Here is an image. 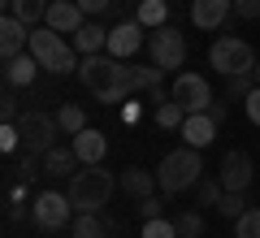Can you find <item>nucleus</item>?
<instances>
[{"instance_id":"58836bf2","label":"nucleus","mask_w":260,"mask_h":238,"mask_svg":"<svg viewBox=\"0 0 260 238\" xmlns=\"http://www.w3.org/2000/svg\"><path fill=\"white\" fill-rule=\"evenodd\" d=\"M256 83H260V61H256Z\"/></svg>"},{"instance_id":"dca6fc26","label":"nucleus","mask_w":260,"mask_h":238,"mask_svg":"<svg viewBox=\"0 0 260 238\" xmlns=\"http://www.w3.org/2000/svg\"><path fill=\"white\" fill-rule=\"evenodd\" d=\"M217 130H221V126H217L208 113H191V117L182 121V143H186V147H200V152H204V147L217 139Z\"/></svg>"},{"instance_id":"ddd939ff","label":"nucleus","mask_w":260,"mask_h":238,"mask_svg":"<svg viewBox=\"0 0 260 238\" xmlns=\"http://www.w3.org/2000/svg\"><path fill=\"white\" fill-rule=\"evenodd\" d=\"M234 13V0H191V22L200 30H221Z\"/></svg>"},{"instance_id":"72a5a7b5","label":"nucleus","mask_w":260,"mask_h":238,"mask_svg":"<svg viewBox=\"0 0 260 238\" xmlns=\"http://www.w3.org/2000/svg\"><path fill=\"white\" fill-rule=\"evenodd\" d=\"M139 217H143V221L165 217V199H160V195H148V199H139Z\"/></svg>"},{"instance_id":"9d476101","label":"nucleus","mask_w":260,"mask_h":238,"mask_svg":"<svg viewBox=\"0 0 260 238\" xmlns=\"http://www.w3.org/2000/svg\"><path fill=\"white\" fill-rule=\"evenodd\" d=\"M148 26H143L139 18H130V22H117V26L109 30V56H117V61H130V56L139 52L143 44H148Z\"/></svg>"},{"instance_id":"393cba45","label":"nucleus","mask_w":260,"mask_h":238,"mask_svg":"<svg viewBox=\"0 0 260 238\" xmlns=\"http://www.w3.org/2000/svg\"><path fill=\"white\" fill-rule=\"evenodd\" d=\"M256 87H260L256 74H230V78H225V100H230V104H234V100H247Z\"/></svg>"},{"instance_id":"39448f33","label":"nucleus","mask_w":260,"mask_h":238,"mask_svg":"<svg viewBox=\"0 0 260 238\" xmlns=\"http://www.w3.org/2000/svg\"><path fill=\"white\" fill-rule=\"evenodd\" d=\"M208 61H213V70L221 74V78H230V74H256V61H260V56L251 52L247 39L217 35L213 48H208Z\"/></svg>"},{"instance_id":"473e14b6","label":"nucleus","mask_w":260,"mask_h":238,"mask_svg":"<svg viewBox=\"0 0 260 238\" xmlns=\"http://www.w3.org/2000/svg\"><path fill=\"white\" fill-rule=\"evenodd\" d=\"M0 117H5V121H18V117H22L18 87H5V95H0Z\"/></svg>"},{"instance_id":"c85d7f7f","label":"nucleus","mask_w":260,"mask_h":238,"mask_svg":"<svg viewBox=\"0 0 260 238\" xmlns=\"http://www.w3.org/2000/svg\"><path fill=\"white\" fill-rule=\"evenodd\" d=\"M160 78H165L160 65H135V91H156Z\"/></svg>"},{"instance_id":"4be33fe9","label":"nucleus","mask_w":260,"mask_h":238,"mask_svg":"<svg viewBox=\"0 0 260 238\" xmlns=\"http://www.w3.org/2000/svg\"><path fill=\"white\" fill-rule=\"evenodd\" d=\"M135 18H139L148 30H156V26H169V0H139Z\"/></svg>"},{"instance_id":"0eeeda50","label":"nucleus","mask_w":260,"mask_h":238,"mask_svg":"<svg viewBox=\"0 0 260 238\" xmlns=\"http://www.w3.org/2000/svg\"><path fill=\"white\" fill-rule=\"evenodd\" d=\"M30 217H35L39 229H65L74 225V199L61 191H39L35 203H30Z\"/></svg>"},{"instance_id":"c9c22d12","label":"nucleus","mask_w":260,"mask_h":238,"mask_svg":"<svg viewBox=\"0 0 260 238\" xmlns=\"http://www.w3.org/2000/svg\"><path fill=\"white\" fill-rule=\"evenodd\" d=\"M78 5H83V13H87V18H100V13H109L113 5H117V0H78Z\"/></svg>"},{"instance_id":"a878e982","label":"nucleus","mask_w":260,"mask_h":238,"mask_svg":"<svg viewBox=\"0 0 260 238\" xmlns=\"http://www.w3.org/2000/svg\"><path fill=\"white\" fill-rule=\"evenodd\" d=\"M56 126H61L65 134H78V130H87V113L78 109V104H61V109H56Z\"/></svg>"},{"instance_id":"4468645a","label":"nucleus","mask_w":260,"mask_h":238,"mask_svg":"<svg viewBox=\"0 0 260 238\" xmlns=\"http://www.w3.org/2000/svg\"><path fill=\"white\" fill-rule=\"evenodd\" d=\"M30 44V26L26 22H18L13 13H5V22H0V56L5 61H13V56H22Z\"/></svg>"},{"instance_id":"1a4fd4ad","label":"nucleus","mask_w":260,"mask_h":238,"mask_svg":"<svg viewBox=\"0 0 260 238\" xmlns=\"http://www.w3.org/2000/svg\"><path fill=\"white\" fill-rule=\"evenodd\" d=\"M169 100H178L186 109V117H191V113H204L208 104H213V87H208V78H200V74H178Z\"/></svg>"},{"instance_id":"423d86ee","label":"nucleus","mask_w":260,"mask_h":238,"mask_svg":"<svg viewBox=\"0 0 260 238\" xmlns=\"http://www.w3.org/2000/svg\"><path fill=\"white\" fill-rule=\"evenodd\" d=\"M18 134H22V147L26 152H35V156H48L56 147V113H39V109H30V113H22L18 121Z\"/></svg>"},{"instance_id":"f704fd0d","label":"nucleus","mask_w":260,"mask_h":238,"mask_svg":"<svg viewBox=\"0 0 260 238\" xmlns=\"http://www.w3.org/2000/svg\"><path fill=\"white\" fill-rule=\"evenodd\" d=\"M234 18L256 22V18H260V0H234Z\"/></svg>"},{"instance_id":"7c9ffc66","label":"nucleus","mask_w":260,"mask_h":238,"mask_svg":"<svg viewBox=\"0 0 260 238\" xmlns=\"http://www.w3.org/2000/svg\"><path fill=\"white\" fill-rule=\"evenodd\" d=\"M234 238H260V208H247L234 221Z\"/></svg>"},{"instance_id":"f03ea898","label":"nucleus","mask_w":260,"mask_h":238,"mask_svg":"<svg viewBox=\"0 0 260 238\" xmlns=\"http://www.w3.org/2000/svg\"><path fill=\"white\" fill-rule=\"evenodd\" d=\"M117 186H121V182H117L104 165H83L74 178H70V191H65V195L74 199L78 212H100L104 203L113 199V191H117Z\"/></svg>"},{"instance_id":"20e7f679","label":"nucleus","mask_w":260,"mask_h":238,"mask_svg":"<svg viewBox=\"0 0 260 238\" xmlns=\"http://www.w3.org/2000/svg\"><path fill=\"white\" fill-rule=\"evenodd\" d=\"M30 52H35V61L44 65L48 74H56V78H65V74H78V56H74V44H65L61 35H56L52 26H30Z\"/></svg>"},{"instance_id":"2f4dec72","label":"nucleus","mask_w":260,"mask_h":238,"mask_svg":"<svg viewBox=\"0 0 260 238\" xmlns=\"http://www.w3.org/2000/svg\"><path fill=\"white\" fill-rule=\"evenodd\" d=\"M139 238H178V225H174V221H165V217L143 221V234Z\"/></svg>"},{"instance_id":"bb28decb","label":"nucleus","mask_w":260,"mask_h":238,"mask_svg":"<svg viewBox=\"0 0 260 238\" xmlns=\"http://www.w3.org/2000/svg\"><path fill=\"white\" fill-rule=\"evenodd\" d=\"M221 195H225L221 178H200V195H195V208H217V203H221Z\"/></svg>"},{"instance_id":"aec40b11","label":"nucleus","mask_w":260,"mask_h":238,"mask_svg":"<svg viewBox=\"0 0 260 238\" xmlns=\"http://www.w3.org/2000/svg\"><path fill=\"white\" fill-rule=\"evenodd\" d=\"M78 165H83V160H78L74 143H70V147H52V152L44 156V174H52V178H61V174L74 178V174H78Z\"/></svg>"},{"instance_id":"f3484780","label":"nucleus","mask_w":260,"mask_h":238,"mask_svg":"<svg viewBox=\"0 0 260 238\" xmlns=\"http://www.w3.org/2000/svg\"><path fill=\"white\" fill-rule=\"evenodd\" d=\"M74 152H78V160L83 165H104V156H109V139L100 134V130H78L74 134Z\"/></svg>"},{"instance_id":"9b49d317","label":"nucleus","mask_w":260,"mask_h":238,"mask_svg":"<svg viewBox=\"0 0 260 238\" xmlns=\"http://www.w3.org/2000/svg\"><path fill=\"white\" fill-rule=\"evenodd\" d=\"M251 174H256V169H251V156L243 152V147H234V152L221 156V174H217V178H221L225 191H247Z\"/></svg>"},{"instance_id":"f8f14e48","label":"nucleus","mask_w":260,"mask_h":238,"mask_svg":"<svg viewBox=\"0 0 260 238\" xmlns=\"http://www.w3.org/2000/svg\"><path fill=\"white\" fill-rule=\"evenodd\" d=\"M83 22H87V13H83V5H78V0H52V5H48V13H44V26H52L56 35H74Z\"/></svg>"},{"instance_id":"412c9836","label":"nucleus","mask_w":260,"mask_h":238,"mask_svg":"<svg viewBox=\"0 0 260 238\" xmlns=\"http://www.w3.org/2000/svg\"><path fill=\"white\" fill-rule=\"evenodd\" d=\"M5 13H13L18 22H26V26H39L48 13V0H5Z\"/></svg>"},{"instance_id":"6ab92c4d","label":"nucleus","mask_w":260,"mask_h":238,"mask_svg":"<svg viewBox=\"0 0 260 238\" xmlns=\"http://www.w3.org/2000/svg\"><path fill=\"white\" fill-rule=\"evenodd\" d=\"M156 174H148V169H139V165H130L126 174H121V191L130 195V199H148V195H156Z\"/></svg>"},{"instance_id":"5701e85b","label":"nucleus","mask_w":260,"mask_h":238,"mask_svg":"<svg viewBox=\"0 0 260 238\" xmlns=\"http://www.w3.org/2000/svg\"><path fill=\"white\" fill-rule=\"evenodd\" d=\"M109 221H100V212H78V217H74V225H70V234H74V238H104V234H109Z\"/></svg>"},{"instance_id":"c756f323","label":"nucleus","mask_w":260,"mask_h":238,"mask_svg":"<svg viewBox=\"0 0 260 238\" xmlns=\"http://www.w3.org/2000/svg\"><path fill=\"white\" fill-rule=\"evenodd\" d=\"M174 225H178V238H204V217L200 212H178Z\"/></svg>"},{"instance_id":"e433bc0d","label":"nucleus","mask_w":260,"mask_h":238,"mask_svg":"<svg viewBox=\"0 0 260 238\" xmlns=\"http://www.w3.org/2000/svg\"><path fill=\"white\" fill-rule=\"evenodd\" d=\"M243 104H247V117H251V126H260V87H256V91H251Z\"/></svg>"},{"instance_id":"cd10ccee","label":"nucleus","mask_w":260,"mask_h":238,"mask_svg":"<svg viewBox=\"0 0 260 238\" xmlns=\"http://www.w3.org/2000/svg\"><path fill=\"white\" fill-rule=\"evenodd\" d=\"M217 212H221V217H230V221H239L243 212H247V191H225L221 203H217Z\"/></svg>"},{"instance_id":"2eb2a0df","label":"nucleus","mask_w":260,"mask_h":238,"mask_svg":"<svg viewBox=\"0 0 260 238\" xmlns=\"http://www.w3.org/2000/svg\"><path fill=\"white\" fill-rule=\"evenodd\" d=\"M74 52H83V56H100V52H109V30L100 26V18H87L83 26L74 30Z\"/></svg>"},{"instance_id":"6e6552de","label":"nucleus","mask_w":260,"mask_h":238,"mask_svg":"<svg viewBox=\"0 0 260 238\" xmlns=\"http://www.w3.org/2000/svg\"><path fill=\"white\" fill-rule=\"evenodd\" d=\"M148 52H152V65H160V70H178V65L186 61V39L178 26H156L148 35Z\"/></svg>"},{"instance_id":"a211bd4d","label":"nucleus","mask_w":260,"mask_h":238,"mask_svg":"<svg viewBox=\"0 0 260 238\" xmlns=\"http://www.w3.org/2000/svg\"><path fill=\"white\" fill-rule=\"evenodd\" d=\"M44 70V65L35 61V52H22V56H13V61H5V87H30L35 83V74Z\"/></svg>"},{"instance_id":"f257e3e1","label":"nucleus","mask_w":260,"mask_h":238,"mask_svg":"<svg viewBox=\"0 0 260 238\" xmlns=\"http://www.w3.org/2000/svg\"><path fill=\"white\" fill-rule=\"evenodd\" d=\"M78 78L100 104H117L126 95H135V65L117 61V56H87L78 65Z\"/></svg>"},{"instance_id":"4c0bfd02","label":"nucleus","mask_w":260,"mask_h":238,"mask_svg":"<svg viewBox=\"0 0 260 238\" xmlns=\"http://www.w3.org/2000/svg\"><path fill=\"white\" fill-rule=\"evenodd\" d=\"M204 113H208V117H213V121H217V126H225V104H217V100H213V104H208V109H204Z\"/></svg>"},{"instance_id":"b1692460","label":"nucleus","mask_w":260,"mask_h":238,"mask_svg":"<svg viewBox=\"0 0 260 238\" xmlns=\"http://www.w3.org/2000/svg\"><path fill=\"white\" fill-rule=\"evenodd\" d=\"M152 117H156V126H160V130H182L186 109H182L178 100H165V104H156V109H152Z\"/></svg>"},{"instance_id":"7ed1b4c3","label":"nucleus","mask_w":260,"mask_h":238,"mask_svg":"<svg viewBox=\"0 0 260 238\" xmlns=\"http://www.w3.org/2000/svg\"><path fill=\"white\" fill-rule=\"evenodd\" d=\"M200 178H204L200 147H174V152H165V160L156 169V182L165 195H182L186 186H200Z\"/></svg>"}]
</instances>
